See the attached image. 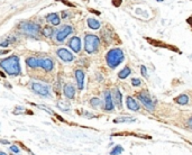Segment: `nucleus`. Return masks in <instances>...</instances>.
Listing matches in <instances>:
<instances>
[{
  "label": "nucleus",
  "mask_w": 192,
  "mask_h": 155,
  "mask_svg": "<svg viewBox=\"0 0 192 155\" xmlns=\"http://www.w3.org/2000/svg\"><path fill=\"white\" fill-rule=\"evenodd\" d=\"M0 67L9 75H19L20 74V64L19 57L16 55L9 56L7 59L0 61Z\"/></svg>",
  "instance_id": "obj_1"
},
{
  "label": "nucleus",
  "mask_w": 192,
  "mask_h": 155,
  "mask_svg": "<svg viewBox=\"0 0 192 155\" xmlns=\"http://www.w3.org/2000/svg\"><path fill=\"white\" fill-rule=\"evenodd\" d=\"M107 63L111 69H115L124 61V52L120 48H112L106 55Z\"/></svg>",
  "instance_id": "obj_2"
},
{
  "label": "nucleus",
  "mask_w": 192,
  "mask_h": 155,
  "mask_svg": "<svg viewBox=\"0 0 192 155\" xmlns=\"http://www.w3.org/2000/svg\"><path fill=\"white\" fill-rule=\"evenodd\" d=\"M99 43H100V40H99L98 36L92 34H88L84 38V48L88 53L92 54L94 52H97L99 47Z\"/></svg>",
  "instance_id": "obj_3"
},
{
  "label": "nucleus",
  "mask_w": 192,
  "mask_h": 155,
  "mask_svg": "<svg viewBox=\"0 0 192 155\" xmlns=\"http://www.w3.org/2000/svg\"><path fill=\"white\" fill-rule=\"evenodd\" d=\"M19 28L23 33L27 35H30V36H36V35L40 33V25L35 24L33 22H23L19 25Z\"/></svg>",
  "instance_id": "obj_4"
},
{
  "label": "nucleus",
  "mask_w": 192,
  "mask_h": 155,
  "mask_svg": "<svg viewBox=\"0 0 192 155\" xmlns=\"http://www.w3.org/2000/svg\"><path fill=\"white\" fill-rule=\"evenodd\" d=\"M137 98H138V100L141 102V104H144L145 108H146L147 110H149V111H154V109H155V102L152 101L151 97H149V94H147V92H145V91H143V92H139V94H137Z\"/></svg>",
  "instance_id": "obj_5"
},
{
  "label": "nucleus",
  "mask_w": 192,
  "mask_h": 155,
  "mask_svg": "<svg viewBox=\"0 0 192 155\" xmlns=\"http://www.w3.org/2000/svg\"><path fill=\"white\" fill-rule=\"evenodd\" d=\"M32 89L33 91H35L37 94L42 97H48L50 96V89H48V86L44 84V83L40 82H33L32 83Z\"/></svg>",
  "instance_id": "obj_6"
},
{
  "label": "nucleus",
  "mask_w": 192,
  "mask_h": 155,
  "mask_svg": "<svg viewBox=\"0 0 192 155\" xmlns=\"http://www.w3.org/2000/svg\"><path fill=\"white\" fill-rule=\"evenodd\" d=\"M72 32H73V27L69 26V25H65V26L62 27L61 29L57 30V33H56V40L57 42H63Z\"/></svg>",
  "instance_id": "obj_7"
},
{
  "label": "nucleus",
  "mask_w": 192,
  "mask_h": 155,
  "mask_svg": "<svg viewBox=\"0 0 192 155\" xmlns=\"http://www.w3.org/2000/svg\"><path fill=\"white\" fill-rule=\"evenodd\" d=\"M56 54H57V56H59L61 60H63L64 62H71V61H73V59H74V56L72 55V53L67 51V48H59L57 52H56Z\"/></svg>",
  "instance_id": "obj_8"
},
{
  "label": "nucleus",
  "mask_w": 192,
  "mask_h": 155,
  "mask_svg": "<svg viewBox=\"0 0 192 155\" xmlns=\"http://www.w3.org/2000/svg\"><path fill=\"white\" fill-rule=\"evenodd\" d=\"M104 109L107 111H112L114 110V101H112L111 94L109 91L104 92Z\"/></svg>",
  "instance_id": "obj_9"
},
{
  "label": "nucleus",
  "mask_w": 192,
  "mask_h": 155,
  "mask_svg": "<svg viewBox=\"0 0 192 155\" xmlns=\"http://www.w3.org/2000/svg\"><path fill=\"white\" fill-rule=\"evenodd\" d=\"M69 46L72 48V51L75 52V53H79L81 50V40L79 37H72L71 40L69 42Z\"/></svg>",
  "instance_id": "obj_10"
},
{
  "label": "nucleus",
  "mask_w": 192,
  "mask_h": 155,
  "mask_svg": "<svg viewBox=\"0 0 192 155\" xmlns=\"http://www.w3.org/2000/svg\"><path fill=\"white\" fill-rule=\"evenodd\" d=\"M40 67L45 71H52L54 67V63L51 59H40Z\"/></svg>",
  "instance_id": "obj_11"
},
{
  "label": "nucleus",
  "mask_w": 192,
  "mask_h": 155,
  "mask_svg": "<svg viewBox=\"0 0 192 155\" xmlns=\"http://www.w3.org/2000/svg\"><path fill=\"white\" fill-rule=\"evenodd\" d=\"M75 79L77 82V88L82 90L84 88V73L82 70H77L75 71Z\"/></svg>",
  "instance_id": "obj_12"
},
{
  "label": "nucleus",
  "mask_w": 192,
  "mask_h": 155,
  "mask_svg": "<svg viewBox=\"0 0 192 155\" xmlns=\"http://www.w3.org/2000/svg\"><path fill=\"white\" fill-rule=\"evenodd\" d=\"M121 98H123V94H121V92L119 91V89L116 88L115 90H114V102H115L116 106H117L119 109H121V107H123Z\"/></svg>",
  "instance_id": "obj_13"
},
{
  "label": "nucleus",
  "mask_w": 192,
  "mask_h": 155,
  "mask_svg": "<svg viewBox=\"0 0 192 155\" xmlns=\"http://www.w3.org/2000/svg\"><path fill=\"white\" fill-rule=\"evenodd\" d=\"M64 94L69 99H73L75 96V89L72 84H65L64 86Z\"/></svg>",
  "instance_id": "obj_14"
},
{
  "label": "nucleus",
  "mask_w": 192,
  "mask_h": 155,
  "mask_svg": "<svg viewBox=\"0 0 192 155\" xmlns=\"http://www.w3.org/2000/svg\"><path fill=\"white\" fill-rule=\"evenodd\" d=\"M127 107L128 109L133 110V111H138L139 110V104L136 100L131 98V97H127Z\"/></svg>",
  "instance_id": "obj_15"
},
{
  "label": "nucleus",
  "mask_w": 192,
  "mask_h": 155,
  "mask_svg": "<svg viewBox=\"0 0 192 155\" xmlns=\"http://www.w3.org/2000/svg\"><path fill=\"white\" fill-rule=\"evenodd\" d=\"M46 20L48 23H51L52 25L54 26H57L60 24V18H59V15L55 13H48L47 16H46Z\"/></svg>",
  "instance_id": "obj_16"
},
{
  "label": "nucleus",
  "mask_w": 192,
  "mask_h": 155,
  "mask_svg": "<svg viewBox=\"0 0 192 155\" xmlns=\"http://www.w3.org/2000/svg\"><path fill=\"white\" fill-rule=\"evenodd\" d=\"M26 64L29 67L35 69V67H40V59H36V57H28V59L26 60Z\"/></svg>",
  "instance_id": "obj_17"
},
{
  "label": "nucleus",
  "mask_w": 192,
  "mask_h": 155,
  "mask_svg": "<svg viewBox=\"0 0 192 155\" xmlns=\"http://www.w3.org/2000/svg\"><path fill=\"white\" fill-rule=\"evenodd\" d=\"M88 26L90 27L91 29H99L100 28V22L94 18H89L88 19Z\"/></svg>",
  "instance_id": "obj_18"
},
{
  "label": "nucleus",
  "mask_w": 192,
  "mask_h": 155,
  "mask_svg": "<svg viewBox=\"0 0 192 155\" xmlns=\"http://www.w3.org/2000/svg\"><path fill=\"white\" fill-rule=\"evenodd\" d=\"M175 102L179 104H187L189 102V98H188L187 94H181L178 98H175Z\"/></svg>",
  "instance_id": "obj_19"
},
{
  "label": "nucleus",
  "mask_w": 192,
  "mask_h": 155,
  "mask_svg": "<svg viewBox=\"0 0 192 155\" xmlns=\"http://www.w3.org/2000/svg\"><path fill=\"white\" fill-rule=\"evenodd\" d=\"M131 69H129L128 67H124L119 73H118V77H119V79H126L128 75H131Z\"/></svg>",
  "instance_id": "obj_20"
},
{
  "label": "nucleus",
  "mask_w": 192,
  "mask_h": 155,
  "mask_svg": "<svg viewBox=\"0 0 192 155\" xmlns=\"http://www.w3.org/2000/svg\"><path fill=\"white\" fill-rule=\"evenodd\" d=\"M54 34V28L50 26H46L44 27V29H43V35L45 36V37H52Z\"/></svg>",
  "instance_id": "obj_21"
},
{
  "label": "nucleus",
  "mask_w": 192,
  "mask_h": 155,
  "mask_svg": "<svg viewBox=\"0 0 192 155\" xmlns=\"http://www.w3.org/2000/svg\"><path fill=\"white\" fill-rule=\"evenodd\" d=\"M124 152V148L120 145H117L116 147H114V150L110 152V154L111 155H119V154H121V153Z\"/></svg>",
  "instance_id": "obj_22"
},
{
  "label": "nucleus",
  "mask_w": 192,
  "mask_h": 155,
  "mask_svg": "<svg viewBox=\"0 0 192 155\" xmlns=\"http://www.w3.org/2000/svg\"><path fill=\"white\" fill-rule=\"evenodd\" d=\"M115 123H131V121H135V119L134 118H129V117H123V118H117V119H115Z\"/></svg>",
  "instance_id": "obj_23"
},
{
  "label": "nucleus",
  "mask_w": 192,
  "mask_h": 155,
  "mask_svg": "<svg viewBox=\"0 0 192 155\" xmlns=\"http://www.w3.org/2000/svg\"><path fill=\"white\" fill-rule=\"evenodd\" d=\"M90 104H91V106L92 107H94V108H97V107H99L100 106V99H98V98H92V99L90 100Z\"/></svg>",
  "instance_id": "obj_24"
},
{
  "label": "nucleus",
  "mask_w": 192,
  "mask_h": 155,
  "mask_svg": "<svg viewBox=\"0 0 192 155\" xmlns=\"http://www.w3.org/2000/svg\"><path fill=\"white\" fill-rule=\"evenodd\" d=\"M131 83H133L134 87H138V86H141V82L139 79H133V80H131Z\"/></svg>",
  "instance_id": "obj_25"
},
{
  "label": "nucleus",
  "mask_w": 192,
  "mask_h": 155,
  "mask_svg": "<svg viewBox=\"0 0 192 155\" xmlns=\"http://www.w3.org/2000/svg\"><path fill=\"white\" fill-rule=\"evenodd\" d=\"M141 75L144 78H147L148 75H147V72H146V67H144V65H141Z\"/></svg>",
  "instance_id": "obj_26"
},
{
  "label": "nucleus",
  "mask_w": 192,
  "mask_h": 155,
  "mask_svg": "<svg viewBox=\"0 0 192 155\" xmlns=\"http://www.w3.org/2000/svg\"><path fill=\"white\" fill-rule=\"evenodd\" d=\"M57 106H59V108H61L62 110H65V111H69V109H70L69 107H65V106H64V104H59Z\"/></svg>",
  "instance_id": "obj_27"
},
{
  "label": "nucleus",
  "mask_w": 192,
  "mask_h": 155,
  "mask_svg": "<svg viewBox=\"0 0 192 155\" xmlns=\"http://www.w3.org/2000/svg\"><path fill=\"white\" fill-rule=\"evenodd\" d=\"M10 150L13 151V153H19V148L17 146H15V145H13V146L10 147Z\"/></svg>",
  "instance_id": "obj_28"
},
{
  "label": "nucleus",
  "mask_w": 192,
  "mask_h": 155,
  "mask_svg": "<svg viewBox=\"0 0 192 155\" xmlns=\"http://www.w3.org/2000/svg\"><path fill=\"white\" fill-rule=\"evenodd\" d=\"M188 125H189V127H191V128H192V117L190 118L189 120H188Z\"/></svg>",
  "instance_id": "obj_29"
},
{
  "label": "nucleus",
  "mask_w": 192,
  "mask_h": 155,
  "mask_svg": "<svg viewBox=\"0 0 192 155\" xmlns=\"http://www.w3.org/2000/svg\"><path fill=\"white\" fill-rule=\"evenodd\" d=\"M187 22L189 23V24H190V25H191V26H192V16H191V17H189V18H188V20H187Z\"/></svg>",
  "instance_id": "obj_30"
},
{
  "label": "nucleus",
  "mask_w": 192,
  "mask_h": 155,
  "mask_svg": "<svg viewBox=\"0 0 192 155\" xmlns=\"http://www.w3.org/2000/svg\"><path fill=\"white\" fill-rule=\"evenodd\" d=\"M0 143H3V144H9L8 141H3V139H0Z\"/></svg>",
  "instance_id": "obj_31"
},
{
  "label": "nucleus",
  "mask_w": 192,
  "mask_h": 155,
  "mask_svg": "<svg viewBox=\"0 0 192 155\" xmlns=\"http://www.w3.org/2000/svg\"><path fill=\"white\" fill-rule=\"evenodd\" d=\"M0 155H7L6 153H3V152H0Z\"/></svg>",
  "instance_id": "obj_32"
}]
</instances>
